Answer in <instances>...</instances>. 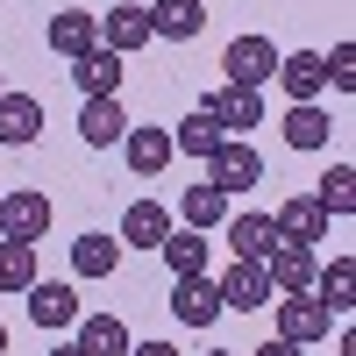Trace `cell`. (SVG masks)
<instances>
[{
    "label": "cell",
    "mask_w": 356,
    "mask_h": 356,
    "mask_svg": "<svg viewBox=\"0 0 356 356\" xmlns=\"http://www.w3.org/2000/svg\"><path fill=\"white\" fill-rule=\"evenodd\" d=\"M221 86H250V93H264V86L278 79V50H271V36H235L228 50H221Z\"/></svg>",
    "instance_id": "6da1fadb"
},
{
    "label": "cell",
    "mask_w": 356,
    "mask_h": 356,
    "mask_svg": "<svg viewBox=\"0 0 356 356\" xmlns=\"http://www.w3.org/2000/svg\"><path fill=\"white\" fill-rule=\"evenodd\" d=\"M43 228H50V200L36 186L0 193V243H43Z\"/></svg>",
    "instance_id": "7a4b0ae2"
},
{
    "label": "cell",
    "mask_w": 356,
    "mask_h": 356,
    "mask_svg": "<svg viewBox=\"0 0 356 356\" xmlns=\"http://www.w3.org/2000/svg\"><path fill=\"white\" fill-rule=\"evenodd\" d=\"M328 307L314 300V292H285L278 300V342H292V349H307V342H328Z\"/></svg>",
    "instance_id": "3957f363"
},
{
    "label": "cell",
    "mask_w": 356,
    "mask_h": 356,
    "mask_svg": "<svg viewBox=\"0 0 356 356\" xmlns=\"http://www.w3.org/2000/svg\"><path fill=\"white\" fill-rule=\"evenodd\" d=\"M257 178H264V157L250 150V143H243V136H228V143H221V150H214V157H207V186H221L228 200H235V193H250V186H257Z\"/></svg>",
    "instance_id": "277c9868"
},
{
    "label": "cell",
    "mask_w": 356,
    "mask_h": 356,
    "mask_svg": "<svg viewBox=\"0 0 356 356\" xmlns=\"http://www.w3.org/2000/svg\"><path fill=\"white\" fill-rule=\"evenodd\" d=\"M100 22V50H114V57H129V50H143V43H157L150 36V8H136V0H114L107 15H93Z\"/></svg>",
    "instance_id": "5b68a950"
},
{
    "label": "cell",
    "mask_w": 356,
    "mask_h": 356,
    "mask_svg": "<svg viewBox=\"0 0 356 356\" xmlns=\"http://www.w3.org/2000/svg\"><path fill=\"white\" fill-rule=\"evenodd\" d=\"M207 114L221 122V136H243V129H264V93H250V86H214V93L200 100Z\"/></svg>",
    "instance_id": "8992f818"
},
{
    "label": "cell",
    "mask_w": 356,
    "mask_h": 356,
    "mask_svg": "<svg viewBox=\"0 0 356 356\" xmlns=\"http://www.w3.org/2000/svg\"><path fill=\"white\" fill-rule=\"evenodd\" d=\"M314 271H321V257L307 243H271V257H264L271 292H314Z\"/></svg>",
    "instance_id": "52a82bcc"
},
{
    "label": "cell",
    "mask_w": 356,
    "mask_h": 356,
    "mask_svg": "<svg viewBox=\"0 0 356 356\" xmlns=\"http://www.w3.org/2000/svg\"><path fill=\"white\" fill-rule=\"evenodd\" d=\"M79 292L65 285V278H36L29 285V321H36V328H79Z\"/></svg>",
    "instance_id": "ba28073f"
},
{
    "label": "cell",
    "mask_w": 356,
    "mask_h": 356,
    "mask_svg": "<svg viewBox=\"0 0 356 356\" xmlns=\"http://www.w3.org/2000/svg\"><path fill=\"white\" fill-rule=\"evenodd\" d=\"M122 65L129 57H114V50H86V57H72V86L86 100H122Z\"/></svg>",
    "instance_id": "9c48e42d"
},
{
    "label": "cell",
    "mask_w": 356,
    "mask_h": 356,
    "mask_svg": "<svg viewBox=\"0 0 356 356\" xmlns=\"http://www.w3.org/2000/svg\"><path fill=\"white\" fill-rule=\"evenodd\" d=\"M157 257L171 264V278H207V264H214V235H200V228H171Z\"/></svg>",
    "instance_id": "30bf717a"
},
{
    "label": "cell",
    "mask_w": 356,
    "mask_h": 356,
    "mask_svg": "<svg viewBox=\"0 0 356 356\" xmlns=\"http://www.w3.org/2000/svg\"><path fill=\"white\" fill-rule=\"evenodd\" d=\"M214 292H221V307H235V314H257L264 300H271V278H264V264H243V257H235L228 271L214 278Z\"/></svg>",
    "instance_id": "8fae6325"
},
{
    "label": "cell",
    "mask_w": 356,
    "mask_h": 356,
    "mask_svg": "<svg viewBox=\"0 0 356 356\" xmlns=\"http://www.w3.org/2000/svg\"><path fill=\"white\" fill-rule=\"evenodd\" d=\"M271 228H278V243H321L328 235V214L314 207V193H292V200H278V214H271Z\"/></svg>",
    "instance_id": "7c38bea8"
},
{
    "label": "cell",
    "mask_w": 356,
    "mask_h": 356,
    "mask_svg": "<svg viewBox=\"0 0 356 356\" xmlns=\"http://www.w3.org/2000/svg\"><path fill=\"white\" fill-rule=\"evenodd\" d=\"M214 314H221L214 278H178L171 285V321H178V328H214Z\"/></svg>",
    "instance_id": "4fadbf2b"
},
{
    "label": "cell",
    "mask_w": 356,
    "mask_h": 356,
    "mask_svg": "<svg viewBox=\"0 0 356 356\" xmlns=\"http://www.w3.org/2000/svg\"><path fill=\"white\" fill-rule=\"evenodd\" d=\"M278 86L292 93V107H314L321 93H328V72H321V50H292V57H278Z\"/></svg>",
    "instance_id": "5bb4252c"
},
{
    "label": "cell",
    "mask_w": 356,
    "mask_h": 356,
    "mask_svg": "<svg viewBox=\"0 0 356 356\" xmlns=\"http://www.w3.org/2000/svg\"><path fill=\"white\" fill-rule=\"evenodd\" d=\"M129 342L136 335L122 314H79V342H72L79 356H129Z\"/></svg>",
    "instance_id": "9a60e30c"
},
{
    "label": "cell",
    "mask_w": 356,
    "mask_h": 356,
    "mask_svg": "<svg viewBox=\"0 0 356 356\" xmlns=\"http://www.w3.org/2000/svg\"><path fill=\"white\" fill-rule=\"evenodd\" d=\"M122 157H129V171H136V178H157V171L178 157V150H171V129H136V122H129Z\"/></svg>",
    "instance_id": "2e32d148"
},
{
    "label": "cell",
    "mask_w": 356,
    "mask_h": 356,
    "mask_svg": "<svg viewBox=\"0 0 356 356\" xmlns=\"http://www.w3.org/2000/svg\"><path fill=\"white\" fill-rule=\"evenodd\" d=\"M43 136V100L36 93H0V143L22 150V143Z\"/></svg>",
    "instance_id": "e0dca14e"
},
{
    "label": "cell",
    "mask_w": 356,
    "mask_h": 356,
    "mask_svg": "<svg viewBox=\"0 0 356 356\" xmlns=\"http://www.w3.org/2000/svg\"><path fill=\"white\" fill-rule=\"evenodd\" d=\"M164 235H171V214H164V207H157V200H129L122 235H114V243H122V250H157Z\"/></svg>",
    "instance_id": "ac0fdd59"
},
{
    "label": "cell",
    "mask_w": 356,
    "mask_h": 356,
    "mask_svg": "<svg viewBox=\"0 0 356 356\" xmlns=\"http://www.w3.org/2000/svg\"><path fill=\"white\" fill-rule=\"evenodd\" d=\"M207 29V0H157L150 8V36H164V43H193Z\"/></svg>",
    "instance_id": "d6986e66"
},
{
    "label": "cell",
    "mask_w": 356,
    "mask_h": 356,
    "mask_svg": "<svg viewBox=\"0 0 356 356\" xmlns=\"http://www.w3.org/2000/svg\"><path fill=\"white\" fill-rule=\"evenodd\" d=\"M221 228H228V250L243 257V264H264V257H271V243H278L271 214H228Z\"/></svg>",
    "instance_id": "ffe728a7"
},
{
    "label": "cell",
    "mask_w": 356,
    "mask_h": 356,
    "mask_svg": "<svg viewBox=\"0 0 356 356\" xmlns=\"http://www.w3.org/2000/svg\"><path fill=\"white\" fill-rule=\"evenodd\" d=\"M221 143H228V136H221V122H214V114H207V107H193V114H186V122H178V129H171V150H178V157H200V164H207V157H214V150H221Z\"/></svg>",
    "instance_id": "44dd1931"
},
{
    "label": "cell",
    "mask_w": 356,
    "mask_h": 356,
    "mask_svg": "<svg viewBox=\"0 0 356 356\" xmlns=\"http://www.w3.org/2000/svg\"><path fill=\"white\" fill-rule=\"evenodd\" d=\"M79 136L93 143V150L122 143V136H129V114H122V100H86V107H79Z\"/></svg>",
    "instance_id": "7402d4cb"
},
{
    "label": "cell",
    "mask_w": 356,
    "mask_h": 356,
    "mask_svg": "<svg viewBox=\"0 0 356 356\" xmlns=\"http://www.w3.org/2000/svg\"><path fill=\"white\" fill-rule=\"evenodd\" d=\"M114 264H122V243L100 235V228H86L79 243H72V271L79 278H114Z\"/></svg>",
    "instance_id": "603a6c76"
},
{
    "label": "cell",
    "mask_w": 356,
    "mask_h": 356,
    "mask_svg": "<svg viewBox=\"0 0 356 356\" xmlns=\"http://www.w3.org/2000/svg\"><path fill=\"white\" fill-rule=\"evenodd\" d=\"M50 50H57V57H86V50H100V22L79 15V8H65V15L50 22Z\"/></svg>",
    "instance_id": "cb8c5ba5"
},
{
    "label": "cell",
    "mask_w": 356,
    "mask_h": 356,
    "mask_svg": "<svg viewBox=\"0 0 356 356\" xmlns=\"http://www.w3.org/2000/svg\"><path fill=\"white\" fill-rule=\"evenodd\" d=\"M178 214H186V228H200V235H214L221 221H228V193L221 186H186V200H178Z\"/></svg>",
    "instance_id": "d4e9b609"
},
{
    "label": "cell",
    "mask_w": 356,
    "mask_h": 356,
    "mask_svg": "<svg viewBox=\"0 0 356 356\" xmlns=\"http://www.w3.org/2000/svg\"><path fill=\"white\" fill-rule=\"evenodd\" d=\"M314 300L328 314H349L356 307V257H335L328 271H314Z\"/></svg>",
    "instance_id": "484cf974"
},
{
    "label": "cell",
    "mask_w": 356,
    "mask_h": 356,
    "mask_svg": "<svg viewBox=\"0 0 356 356\" xmlns=\"http://www.w3.org/2000/svg\"><path fill=\"white\" fill-rule=\"evenodd\" d=\"M328 136H335V122H328V107H285V143L292 150H328Z\"/></svg>",
    "instance_id": "4316f807"
},
{
    "label": "cell",
    "mask_w": 356,
    "mask_h": 356,
    "mask_svg": "<svg viewBox=\"0 0 356 356\" xmlns=\"http://www.w3.org/2000/svg\"><path fill=\"white\" fill-rule=\"evenodd\" d=\"M314 207L328 221H342V214H356V171L349 164H328V178H321V193H314Z\"/></svg>",
    "instance_id": "83f0119b"
},
{
    "label": "cell",
    "mask_w": 356,
    "mask_h": 356,
    "mask_svg": "<svg viewBox=\"0 0 356 356\" xmlns=\"http://www.w3.org/2000/svg\"><path fill=\"white\" fill-rule=\"evenodd\" d=\"M36 285V243H0V292Z\"/></svg>",
    "instance_id": "f1b7e54d"
},
{
    "label": "cell",
    "mask_w": 356,
    "mask_h": 356,
    "mask_svg": "<svg viewBox=\"0 0 356 356\" xmlns=\"http://www.w3.org/2000/svg\"><path fill=\"white\" fill-rule=\"evenodd\" d=\"M321 72H328V86H335V93H356V43L321 50Z\"/></svg>",
    "instance_id": "f546056e"
},
{
    "label": "cell",
    "mask_w": 356,
    "mask_h": 356,
    "mask_svg": "<svg viewBox=\"0 0 356 356\" xmlns=\"http://www.w3.org/2000/svg\"><path fill=\"white\" fill-rule=\"evenodd\" d=\"M129 356H178V349H171V342H157V335H150V342H129Z\"/></svg>",
    "instance_id": "4dcf8cb0"
},
{
    "label": "cell",
    "mask_w": 356,
    "mask_h": 356,
    "mask_svg": "<svg viewBox=\"0 0 356 356\" xmlns=\"http://www.w3.org/2000/svg\"><path fill=\"white\" fill-rule=\"evenodd\" d=\"M257 356H300V349H292V342H264Z\"/></svg>",
    "instance_id": "1f68e13d"
},
{
    "label": "cell",
    "mask_w": 356,
    "mask_h": 356,
    "mask_svg": "<svg viewBox=\"0 0 356 356\" xmlns=\"http://www.w3.org/2000/svg\"><path fill=\"white\" fill-rule=\"evenodd\" d=\"M50 356H79V349H72V342H57V349H50Z\"/></svg>",
    "instance_id": "d6a6232c"
},
{
    "label": "cell",
    "mask_w": 356,
    "mask_h": 356,
    "mask_svg": "<svg viewBox=\"0 0 356 356\" xmlns=\"http://www.w3.org/2000/svg\"><path fill=\"white\" fill-rule=\"evenodd\" d=\"M0 356H8V321H0Z\"/></svg>",
    "instance_id": "836d02e7"
},
{
    "label": "cell",
    "mask_w": 356,
    "mask_h": 356,
    "mask_svg": "<svg viewBox=\"0 0 356 356\" xmlns=\"http://www.w3.org/2000/svg\"><path fill=\"white\" fill-rule=\"evenodd\" d=\"M207 356H228V349H207Z\"/></svg>",
    "instance_id": "e575fe53"
},
{
    "label": "cell",
    "mask_w": 356,
    "mask_h": 356,
    "mask_svg": "<svg viewBox=\"0 0 356 356\" xmlns=\"http://www.w3.org/2000/svg\"><path fill=\"white\" fill-rule=\"evenodd\" d=\"M0 93H8V79H0Z\"/></svg>",
    "instance_id": "d590c367"
}]
</instances>
